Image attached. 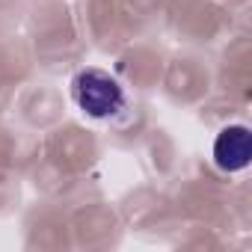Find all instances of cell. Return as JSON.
<instances>
[{"instance_id": "2", "label": "cell", "mask_w": 252, "mask_h": 252, "mask_svg": "<svg viewBox=\"0 0 252 252\" xmlns=\"http://www.w3.org/2000/svg\"><path fill=\"white\" fill-rule=\"evenodd\" d=\"M252 158V146H249V131L243 128V125H231V128H225L217 143H214V160L220 169L225 172H237L249 163Z\"/></svg>"}, {"instance_id": "1", "label": "cell", "mask_w": 252, "mask_h": 252, "mask_svg": "<svg viewBox=\"0 0 252 252\" xmlns=\"http://www.w3.org/2000/svg\"><path fill=\"white\" fill-rule=\"evenodd\" d=\"M74 101L86 116L104 119V116H116L122 110L125 92H122L119 80L110 77L107 71L86 68L74 77Z\"/></svg>"}]
</instances>
